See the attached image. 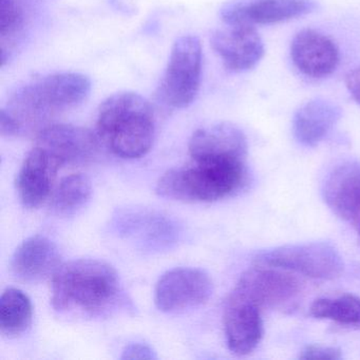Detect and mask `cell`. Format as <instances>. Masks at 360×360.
I'll use <instances>...</instances> for the list:
<instances>
[{
	"label": "cell",
	"instance_id": "12",
	"mask_svg": "<svg viewBox=\"0 0 360 360\" xmlns=\"http://www.w3.org/2000/svg\"><path fill=\"white\" fill-rule=\"evenodd\" d=\"M212 33L210 45L227 70L233 73L252 70L264 56V44L255 27L231 26Z\"/></svg>",
	"mask_w": 360,
	"mask_h": 360
},
{
	"label": "cell",
	"instance_id": "9",
	"mask_svg": "<svg viewBox=\"0 0 360 360\" xmlns=\"http://www.w3.org/2000/svg\"><path fill=\"white\" fill-rule=\"evenodd\" d=\"M113 227L120 237L131 240L143 250H164L178 241L179 227L163 214L143 208L121 210L113 218Z\"/></svg>",
	"mask_w": 360,
	"mask_h": 360
},
{
	"label": "cell",
	"instance_id": "25",
	"mask_svg": "<svg viewBox=\"0 0 360 360\" xmlns=\"http://www.w3.org/2000/svg\"><path fill=\"white\" fill-rule=\"evenodd\" d=\"M342 358L340 351L335 347H320V345H309L303 349L300 359L314 360H339Z\"/></svg>",
	"mask_w": 360,
	"mask_h": 360
},
{
	"label": "cell",
	"instance_id": "10",
	"mask_svg": "<svg viewBox=\"0 0 360 360\" xmlns=\"http://www.w3.org/2000/svg\"><path fill=\"white\" fill-rule=\"evenodd\" d=\"M100 144L96 134L71 124H52L35 136V146L49 153L62 167L91 162Z\"/></svg>",
	"mask_w": 360,
	"mask_h": 360
},
{
	"label": "cell",
	"instance_id": "17",
	"mask_svg": "<svg viewBox=\"0 0 360 360\" xmlns=\"http://www.w3.org/2000/svg\"><path fill=\"white\" fill-rule=\"evenodd\" d=\"M60 266V252L56 244L39 235L25 240L16 248L11 261L14 275L30 283L53 276Z\"/></svg>",
	"mask_w": 360,
	"mask_h": 360
},
{
	"label": "cell",
	"instance_id": "18",
	"mask_svg": "<svg viewBox=\"0 0 360 360\" xmlns=\"http://www.w3.org/2000/svg\"><path fill=\"white\" fill-rule=\"evenodd\" d=\"M193 160L217 157H248V141L241 129L231 123L200 128L189 140Z\"/></svg>",
	"mask_w": 360,
	"mask_h": 360
},
{
	"label": "cell",
	"instance_id": "1",
	"mask_svg": "<svg viewBox=\"0 0 360 360\" xmlns=\"http://www.w3.org/2000/svg\"><path fill=\"white\" fill-rule=\"evenodd\" d=\"M91 82L75 72L35 77L20 86L0 111L1 136H37L89 96Z\"/></svg>",
	"mask_w": 360,
	"mask_h": 360
},
{
	"label": "cell",
	"instance_id": "26",
	"mask_svg": "<svg viewBox=\"0 0 360 360\" xmlns=\"http://www.w3.org/2000/svg\"><path fill=\"white\" fill-rule=\"evenodd\" d=\"M345 85L352 98L360 105V67L349 71L345 77Z\"/></svg>",
	"mask_w": 360,
	"mask_h": 360
},
{
	"label": "cell",
	"instance_id": "6",
	"mask_svg": "<svg viewBox=\"0 0 360 360\" xmlns=\"http://www.w3.org/2000/svg\"><path fill=\"white\" fill-rule=\"evenodd\" d=\"M254 264L323 280L339 277L345 269L342 257L328 242L288 244L271 248L257 254Z\"/></svg>",
	"mask_w": 360,
	"mask_h": 360
},
{
	"label": "cell",
	"instance_id": "15",
	"mask_svg": "<svg viewBox=\"0 0 360 360\" xmlns=\"http://www.w3.org/2000/svg\"><path fill=\"white\" fill-rule=\"evenodd\" d=\"M322 197L336 216L349 222L360 218V163L343 162L330 170L322 186Z\"/></svg>",
	"mask_w": 360,
	"mask_h": 360
},
{
	"label": "cell",
	"instance_id": "24",
	"mask_svg": "<svg viewBox=\"0 0 360 360\" xmlns=\"http://www.w3.org/2000/svg\"><path fill=\"white\" fill-rule=\"evenodd\" d=\"M157 354L150 345L141 342L129 343L126 345L121 356V359L130 360H153L157 359Z\"/></svg>",
	"mask_w": 360,
	"mask_h": 360
},
{
	"label": "cell",
	"instance_id": "4",
	"mask_svg": "<svg viewBox=\"0 0 360 360\" xmlns=\"http://www.w3.org/2000/svg\"><path fill=\"white\" fill-rule=\"evenodd\" d=\"M96 136L122 159L144 157L155 136L150 103L136 92L122 91L109 96L98 109Z\"/></svg>",
	"mask_w": 360,
	"mask_h": 360
},
{
	"label": "cell",
	"instance_id": "16",
	"mask_svg": "<svg viewBox=\"0 0 360 360\" xmlns=\"http://www.w3.org/2000/svg\"><path fill=\"white\" fill-rule=\"evenodd\" d=\"M227 347L236 355L252 353L263 337L261 309L245 301L227 299L224 311Z\"/></svg>",
	"mask_w": 360,
	"mask_h": 360
},
{
	"label": "cell",
	"instance_id": "3",
	"mask_svg": "<svg viewBox=\"0 0 360 360\" xmlns=\"http://www.w3.org/2000/svg\"><path fill=\"white\" fill-rule=\"evenodd\" d=\"M248 179L246 158H207L168 170L158 181L155 191L174 201L210 203L240 193Z\"/></svg>",
	"mask_w": 360,
	"mask_h": 360
},
{
	"label": "cell",
	"instance_id": "23",
	"mask_svg": "<svg viewBox=\"0 0 360 360\" xmlns=\"http://www.w3.org/2000/svg\"><path fill=\"white\" fill-rule=\"evenodd\" d=\"M311 315L345 326L360 324V297L345 294L336 298H319L311 304Z\"/></svg>",
	"mask_w": 360,
	"mask_h": 360
},
{
	"label": "cell",
	"instance_id": "19",
	"mask_svg": "<svg viewBox=\"0 0 360 360\" xmlns=\"http://www.w3.org/2000/svg\"><path fill=\"white\" fill-rule=\"evenodd\" d=\"M340 117L338 106L323 98H314L302 105L295 115V138L303 146H317L332 131Z\"/></svg>",
	"mask_w": 360,
	"mask_h": 360
},
{
	"label": "cell",
	"instance_id": "21",
	"mask_svg": "<svg viewBox=\"0 0 360 360\" xmlns=\"http://www.w3.org/2000/svg\"><path fill=\"white\" fill-rule=\"evenodd\" d=\"M91 195V182L85 174H70L65 176L56 187L50 206L58 216H72L86 206Z\"/></svg>",
	"mask_w": 360,
	"mask_h": 360
},
{
	"label": "cell",
	"instance_id": "2",
	"mask_svg": "<svg viewBox=\"0 0 360 360\" xmlns=\"http://www.w3.org/2000/svg\"><path fill=\"white\" fill-rule=\"evenodd\" d=\"M117 271L96 259H79L60 264L52 276V307L60 313L89 316L110 313L123 302Z\"/></svg>",
	"mask_w": 360,
	"mask_h": 360
},
{
	"label": "cell",
	"instance_id": "22",
	"mask_svg": "<svg viewBox=\"0 0 360 360\" xmlns=\"http://www.w3.org/2000/svg\"><path fill=\"white\" fill-rule=\"evenodd\" d=\"M25 0H0V37L3 66L11 58L28 22Z\"/></svg>",
	"mask_w": 360,
	"mask_h": 360
},
{
	"label": "cell",
	"instance_id": "11",
	"mask_svg": "<svg viewBox=\"0 0 360 360\" xmlns=\"http://www.w3.org/2000/svg\"><path fill=\"white\" fill-rule=\"evenodd\" d=\"M314 0H243L229 4L221 18L231 26L280 24L315 11Z\"/></svg>",
	"mask_w": 360,
	"mask_h": 360
},
{
	"label": "cell",
	"instance_id": "5",
	"mask_svg": "<svg viewBox=\"0 0 360 360\" xmlns=\"http://www.w3.org/2000/svg\"><path fill=\"white\" fill-rule=\"evenodd\" d=\"M201 41L195 35L176 39L158 89V98L170 108L183 109L195 102L201 87Z\"/></svg>",
	"mask_w": 360,
	"mask_h": 360
},
{
	"label": "cell",
	"instance_id": "7",
	"mask_svg": "<svg viewBox=\"0 0 360 360\" xmlns=\"http://www.w3.org/2000/svg\"><path fill=\"white\" fill-rule=\"evenodd\" d=\"M301 282L290 271L254 264L240 277L229 299L245 301L259 309H281L300 295Z\"/></svg>",
	"mask_w": 360,
	"mask_h": 360
},
{
	"label": "cell",
	"instance_id": "13",
	"mask_svg": "<svg viewBox=\"0 0 360 360\" xmlns=\"http://www.w3.org/2000/svg\"><path fill=\"white\" fill-rule=\"evenodd\" d=\"M290 58L301 73L313 79L332 75L340 60L336 44L313 29H304L295 35Z\"/></svg>",
	"mask_w": 360,
	"mask_h": 360
},
{
	"label": "cell",
	"instance_id": "8",
	"mask_svg": "<svg viewBox=\"0 0 360 360\" xmlns=\"http://www.w3.org/2000/svg\"><path fill=\"white\" fill-rule=\"evenodd\" d=\"M212 292L214 284L205 271L176 267L160 278L155 288V302L164 313H176L204 304Z\"/></svg>",
	"mask_w": 360,
	"mask_h": 360
},
{
	"label": "cell",
	"instance_id": "20",
	"mask_svg": "<svg viewBox=\"0 0 360 360\" xmlns=\"http://www.w3.org/2000/svg\"><path fill=\"white\" fill-rule=\"evenodd\" d=\"M33 307L22 290L7 288L0 297V332L8 338L24 334L32 323Z\"/></svg>",
	"mask_w": 360,
	"mask_h": 360
},
{
	"label": "cell",
	"instance_id": "14",
	"mask_svg": "<svg viewBox=\"0 0 360 360\" xmlns=\"http://www.w3.org/2000/svg\"><path fill=\"white\" fill-rule=\"evenodd\" d=\"M60 167L49 153L34 145L16 179V191L25 207L37 208L45 203Z\"/></svg>",
	"mask_w": 360,
	"mask_h": 360
}]
</instances>
